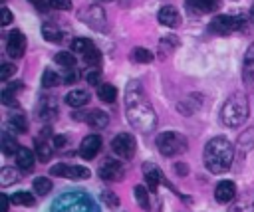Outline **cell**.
<instances>
[{
	"mask_svg": "<svg viewBox=\"0 0 254 212\" xmlns=\"http://www.w3.org/2000/svg\"><path fill=\"white\" fill-rule=\"evenodd\" d=\"M187 6L192 8L196 14H200V12H214V10H218V0H189Z\"/></svg>",
	"mask_w": 254,
	"mask_h": 212,
	"instance_id": "ffe728a7",
	"label": "cell"
},
{
	"mask_svg": "<svg viewBox=\"0 0 254 212\" xmlns=\"http://www.w3.org/2000/svg\"><path fill=\"white\" fill-rule=\"evenodd\" d=\"M135 198H137V204H139L141 208H145V210H149V208H151L149 192L143 188V184H137V186H135Z\"/></svg>",
	"mask_w": 254,
	"mask_h": 212,
	"instance_id": "1f68e13d",
	"label": "cell"
},
{
	"mask_svg": "<svg viewBox=\"0 0 254 212\" xmlns=\"http://www.w3.org/2000/svg\"><path fill=\"white\" fill-rule=\"evenodd\" d=\"M175 172H177L179 176H187V172H189V166H187L185 162H175Z\"/></svg>",
	"mask_w": 254,
	"mask_h": 212,
	"instance_id": "7bdbcfd3",
	"label": "cell"
},
{
	"mask_svg": "<svg viewBox=\"0 0 254 212\" xmlns=\"http://www.w3.org/2000/svg\"><path fill=\"white\" fill-rule=\"evenodd\" d=\"M56 63L58 65H62V67H67V69H71L73 65H75V57L69 53V52H60V53H56Z\"/></svg>",
	"mask_w": 254,
	"mask_h": 212,
	"instance_id": "d6a6232c",
	"label": "cell"
},
{
	"mask_svg": "<svg viewBox=\"0 0 254 212\" xmlns=\"http://www.w3.org/2000/svg\"><path fill=\"white\" fill-rule=\"evenodd\" d=\"M131 59L137 61V63H151L155 57H153V53L147 48H135L131 52Z\"/></svg>",
	"mask_w": 254,
	"mask_h": 212,
	"instance_id": "83f0119b",
	"label": "cell"
},
{
	"mask_svg": "<svg viewBox=\"0 0 254 212\" xmlns=\"http://www.w3.org/2000/svg\"><path fill=\"white\" fill-rule=\"evenodd\" d=\"M28 2H32L38 10H48V6H50V0H28Z\"/></svg>",
	"mask_w": 254,
	"mask_h": 212,
	"instance_id": "f6af8a7d",
	"label": "cell"
},
{
	"mask_svg": "<svg viewBox=\"0 0 254 212\" xmlns=\"http://www.w3.org/2000/svg\"><path fill=\"white\" fill-rule=\"evenodd\" d=\"M36 155L42 162H48L52 159V147L48 145V139H44L42 135L36 139Z\"/></svg>",
	"mask_w": 254,
	"mask_h": 212,
	"instance_id": "7402d4cb",
	"label": "cell"
},
{
	"mask_svg": "<svg viewBox=\"0 0 254 212\" xmlns=\"http://www.w3.org/2000/svg\"><path fill=\"white\" fill-rule=\"evenodd\" d=\"M58 83H62V77H60L56 71L46 69L44 75H42V85H44V87H56Z\"/></svg>",
	"mask_w": 254,
	"mask_h": 212,
	"instance_id": "836d02e7",
	"label": "cell"
},
{
	"mask_svg": "<svg viewBox=\"0 0 254 212\" xmlns=\"http://www.w3.org/2000/svg\"><path fill=\"white\" fill-rule=\"evenodd\" d=\"M8 123H10V127L16 131V133H26L28 131V123H26V117L24 115H10V119H8Z\"/></svg>",
	"mask_w": 254,
	"mask_h": 212,
	"instance_id": "f546056e",
	"label": "cell"
},
{
	"mask_svg": "<svg viewBox=\"0 0 254 212\" xmlns=\"http://www.w3.org/2000/svg\"><path fill=\"white\" fill-rule=\"evenodd\" d=\"M157 149L163 157H175L187 151V139L181 133L175 131H165L157 137Z\"/></svg>",
	"mask_w": 254,
	"mask_h": 212,
	"instance_id": "5b68a950",
	"label": "cell"
},
{
	"mask_svg": "<svg viewBox=\"0 0 254 212\" xmlns=\"http://www.w3.org/2000/svg\"><path fill=\"white\" fill-rule=\"evenodd\" d=\"M250 18H252V22H254V4H252V8H250Z\"/></svg>",
	"mask_w": 254,
	"mask_h": 212,
	"instance_id": "f907efd6",
	"label": "cell"
},
{
	"mask_svg": "<svg viewBox=\"0 0 254 212\" xmlns=\"http://www.w3.org/2000/svg\"><path fill=\"white\" fill-rule=\"evenodd\" d=\"M135 149H137V143L133 139V135L129 133H119L113 141H111V151L119 157V159H133L135 155Z\"/></svg>",
	"mask_w": 254,
	"mask_h": 212,
	"instance_id": "ba28073f",
	"label": "cell"
},
{
	"mask_svg": "<svg viewBox=\"0 0 254 212\" xmlns=\"http://www.w3.org/2000/svg\"><path fill=\"white\" fill-rule=\"evenodd\" d=\"M65 143H67V139H65L64 135H56V137H54V143H52V145H54L56 149H62V147H65Z\"/></svg>",
	"mask_w": 254,
	"mask_h": 212,
	"instance_id": "ee69618b",
	"label": "cell"
},
{
	"mask_svg": "<svg viewBox=\"0 0 254 212\" xmlns=\"http://www.w3.org/2000/svg\"><path fill=\"white\" fill-rule=\"evenodd\" d=\"M101 81V71L95 67V69H91V71H87V83L89 85H97Z\"/></svg>",
	"mask_w": 254,
	"mask_h": 212,
	"instance_id": "ab89813d",
	"label": "cell"
},
{
	"mask_svg": "<svg viewBox=\"0 0 254 212\" xmlns=\"http://www.w3.org/2000/svg\"><path fill=\"white\" fill-rule=\"evenodd\" d=\"M34 190H36V194H40V196L48 194V192L52 190V180H50L48 176H38V178L34 180Z\"/></svg>",
	"mask_w": 254,
	"mask_h": 212,
	"instance_id": "4dcf8cb0",
	"label": "cell"
},
{
	"mask_svg": "<svg viewBox=\"0 0 254 212\" xmlns=\"http://www.w3.org/2000/svg\"><path fill=\"white\" fill-rule=\"evenodd\" d=\"M89 101V93L85 89H73L65 95V103L69 107H83Z\"/></svg>",
	"mask_w": 254,
	"mask_h": 212,
	"instance_id": "d6986e66",
	"label": "cell"
},
{
	"mask_svg": "<svg viewBox=\"0 0 254 212\" xmlns=\"http://www.w3.org/2000/svg\"><path fill=\"white\" fill-rule=\"evenodd\" d=\"M8 200H10V198H8L6 194H0V210H2V212H8Z\"/></svg>",
	"mask_w": 254,
	"mask_h": 212,
	"instance_id": "7dc6e473",
	"label": "cell"
},
{
	"mask_svg": "<svg viewBox=\"0 0 254 212\" xmlns=\"http://www.w3.org/2000/svg\"><path fill=\"white\" fill-rule=\"evenodd\" d=\"M36 162V151H30L26 147H20V151L16 153V164L22 170H30Z\"/></svg>",
	"mask_w": 254,
	"mask_h": 212,
	"instance_id": "2e32d148",
	"label": "cell"
},
{
	"mask_svg": "<svg viewBox=\"0 0 254 212\" xmlns=\"http://www.w3.org/2000/svg\"><path fill=\"white\" fill-rule=\"evenodd\" d=\"M99 149H101V137L99 135H87L81 141V145H79V155L85 160H91V159H95V155L99 153Z\"/></svg>",
	"mask_w": 254,
	"mask_h": 212,
	"instance_id": "7c38bea8",
	"label": "cell"
},
{
	"mask_svg": "<svg viewBox=\"0 0 254 212\" xmlns=\"http://www.w3.org/2000/svg\"><path fill=\"white\" fill-rule=\"evenodd\" d=\"M42 36H44V40L54 42V44H58V42L64 40V32L58 26H54V24H44L42 26Z\"/></svg>",
	"mask_w": 254,
	"mask_h": 212,
	"instance_id": "44dd1931",
	"label": "cell"
},
{
	"mask_svg": "<svg viewBox=\"0 0 254 212\" xmlns=\"http://www.w3.org/2000/svg\"><path fill=\"white\" fill-rule=\"evenodd\" d=\"M83 57V61L85 63H89V65H93V67H97L99 63H101V52L97 50V48H93V50H89L85 55H81Z\"/></svg>",
	"mask_w": 254,
	"mask_h": 212,
	"instance_id": "e575fe53",
	"label": "cell"
},
{
	"mask_svg": "<svg viewBox=\"0 0 254 212\" xmlns=\"http://www.w3.org/2000/svg\"><path fill=\"white\" fill-rule=\"evenodd\" d=\"M75 75H77L75 71H67L65 77H64V83H73L75 81Z\"/></svg>",
	"mask_w": 254,
	"mask_h": 212,
	"instance_id": "c3c4849f",
	"label": "cell"
},
{
	"mask_svg": "<svg viewBox=\"0 0 254 212\" xmlns=\"http://www.w3.org/2000/svg\"><path fill=\"white\" fill-rule=\"evenodd\" d=\"M204 166L206 170H210L212 174H220L226 172L234 160V147L226 137H214L206 143L204 147V155H202Z\"/></svg>",
	"mask_w": 254,
	"mask_h": 212,
	"instance_id": "7a4b0ae2",
	"label": "cell"
},
{
	"mask_svg": "<svg viewBox=\"0 0 254 212\" xmlns=\"http://www.w3.org/2000/svg\"><path fill=\"white\" fill-rule=\"evenodd\" d=\"M52 174L54 176H65V178H71V180H85L89 178V168L85 166H79V164H64V162H58L52 166Z\"/></svg>",
	"mask_w": 254,
	"mask_h": 212,
	"instance_id": "9c48e42d",
	"label": "cell"
},
{
	"mask_svg": "<svg viewBox=\"0 0 254 212\" xmlns=\"http://www.w3.org/2000/svg\"><path fill=\"white\" fill-rule=\"evenodd\" d=\"M14 73H16V65H12V63H2L0 65V79L2 81H8Z\"/></svg>",
	"mask_w": 254,
	"mask_h": 212,
	"instance_id": "74e56055",
	"label": "cell"
},
{
	"mask_svg": "<svg viewBox=\"0 0 254 212\" xmlns=\"http://www.w3.org/2000/svg\"><path fill=\"white\" fill-rule=\"evenodd\" d=\"M228 212H254V190L242 192L230 206Z\"/></svg>",
	"mask_w": 254,
	"mask_h": 212,
	"instance_id": "4fadbf2b",
	"label": "cell"
},
{
	"mask_svg": "<svg viewBox=\"0 0 254 212\" xmlns=\"http://www.w3.org/2000/svg\"><path fill=\"white\" fill-rule=\"evenodd\" d=\"M10 22H12V12H10V8L4 6V8L0 10V24H2V26H8Z\"/></svg>",
	"mask_w": 254,
	"mask_h": 212,
	"instance_id": "b9f144b4",
	"label": "cell"
},
{
	"mask_svg": "<svg viewBox=\"0 0 254 212\" xmlns=\"http://www.w3.org/2000/svg\"><path fill=\"white\" fill-rule=\"evenodd\" d=\"M101 202H105L109 208H117L119 206V196L111 190H103L101 192Z\"/></svg>",
	"mask_w": 254,
	"mask_h": 212,
	"instance_id": "8d00e7d4",
	"label": "cell"
},
{
	"mask_svg": "<svg viewBox=\"0 0 254 212\" xmlns=\"http://www.w3.org/2000/svg\"><path fill=\"white\" fill-rule=\"evenodd\" d=\"M85 123H87L89 127H93V129H105L107 123H109V117H107V113L95 109V111H89V113H87Z\"/></svg>",
	"mask_w": 254,
	"mask_h": 212,
	"instance_id": "ac0fdd59",
	"label": "cell"
},
{
	"mask_svg": "<svg viewBox=\"0 0 254 212\" xmlns=\"http://www.w3.org/2000/svg\"><path fill=\"white\" fill-rule=\"evenodd\" d=\"M77 18H79L81 22H85L89 28L97 30V32H103L105 26H107V18H105L103 8H101V6H95V4H91V6H87L83 12H79Z\"/></svg>",
	"mask_w": 254,
	"mask_h": 212,
	"instance_id": "52a82bcc",
	"label": "cell"
},
{
	"mask_svg": "<svg viewBox=\"0 0 254 212\" xmlns=\"http://www.w3.org/2000/svg\"><path fill=\"white\" fill-rule=\"evenodd\" d=\"M20 180V174L14 170V168H10V166H4L2 170H0V184L2 186H10V184H16Z\"/></svg>",
	"mask_w": 254,
	"mask_h": 212,
	"instance_id": "4316f807",
	"label": "cell"
},
{
	"mask_svg": "<svg viewBox=\"0 0 254 212\" xmlns=\"http://www.w3.org/2000/svg\"><path fill=\"white\" fill-rule=\"evenodd\" d=\"M97 97H99L103 103H113L115 97H117V89H115V85H111V83H103V85H99Z\"/></svg>",
	"mask_w": 254,
	"mask_h": 212,
	"instance_id": "cb8c5ba5",
	"label": "cell"
},
{
	"mask_svg": "<svg viewBox=\"0 0 254 212\" xmlns=\"http://www.w3.org/2000/svg\"><path fill=\"white\" fill-rule=\"evenodd\" d=\"M244 81H246L248 87H254V61L246 63V67H244Z\"/></svg>",
	"mask_w": 254,
	"mask_h": 212,
	"instance_id": "f35d334b",
	"label": "cell"
},
{
	"mask_svg": "<svg viewBox=\"0 0 254 212\" xmlns=\"http://www.w3.org/2000/svg\"><path fill=\"white\" fill-rule=\"evenodd\" d=\"M171 40H173V36H169V38H163V40L159 42V50H161V52H159V55H161V57H165V55H169V52H173V50L177 48V42H173V44H169Z\"/></svg>",
	"mask_w": 254,
	"mask_h": 212,
	"instance_id": "d590c367",
	"label": "cell"
},
{
	"mask_svg": "<svg viewBox=\"0 0 254 212\" xmlns=\"http://www.w3.org/2000/svg\"><path fill=\"white\" fill-rule=\"evenodd\" d=\"M145 180H147V186H149V190H157L159 188V182L163 180V172H161V168L159 166H155V164H145Z\"/></svg>",
	"mask_w": 254,
	"mask_h": 212,
	"instance_id": "e0dca14e",
	"label": "cell"
},
{
	"mask_svg": "<svg viewBox=\"0 0 254 212\" xmlns=\"http://www.w3.org/2000/svg\"><path fill=\"white\" fill-rule=\"evenodd\" d=\"M214 198H216V202H230V200H234L236 198V186H234V182L232 180H220L218 184H216V188H214Z\"/></svg>",
	"mask_w": 254,
	"mask_h": 212,
	"instance_id": "5bb4252c",
	"label": "cell"
},
{
	"mask_svg": "<svg viewBox=\"0 0 254 212\" xmlns=\"http://www.w3.org/2000/svg\"><path fill=\"white\" fill-rule=\"evenodd\" d=\"M244 59H246V63L254 61V44H250V48L246 50V53H244Z\"/></svg>",
	"mask_w": 254,
	"mask_h": 212,
	"instance_id": "bcb514c9",
	"label": "cell"
},
{
	"mask_svg": "<svg viewBox=\"0 0 254 212\" xmlns=\"http://www.w3.org/2000/svg\"><path fill=\"white\" fill-rule=\"evenodd\" d=\"M238 149L240 151L254 149V127H248L246 131L240 133V137H238Z\"/></svg>",
	"mask_w": 254,
	"mask_h": 212,
	"instance_id": "603a6c76",
	"label": "cell"
},
{
	"mask_svg": "<svg viewBox=\"0 0 254 212\" xmlns=\"http://www.w3.org/2000/svg\"><path fill=\"white\" fill-rule=\"evenodd\" d=\"M210 28L212 32L216 34H232V32H238L244 28V18L240 16H226V14H220V16H214L212 22H210Z\"/></svg>",
	"mask_w": 254,
	"mask_h": 212,
	"instance_id": "8992f818",
	"label": "cell"
},
{
	"mask_svg": "<svg viewBox=\"0 0 254 212\" xmlns=\"http://www.w3.org/2000/svg\"><path fill=\"white\" fill-rule=\"evenodd\" d=\"M10 200L14 202V204H20V206H34V196L30 194V192H24V190H20V192H14L12 196H10Z\"/></svg>",
	"mask_w": 254,
	"mask_h": 212,
	"instance_id": "f1b7e54d",
	"label": "cell"
},
{
	"mask_svg": "<svg viewBox=\"0 0 254 212\" xmlns=\"http://www.w3.org/2000/svg\"><path fill=\"white\" fill-rule=\"evenodd\" d=\"M24 52H26V38H24V34L18 32V30L10 32L8 34V42H6V53L10 57L18 59V57L24 55Z\"/></svg>",
	"mask_w": 254,
	"mask_h": 212,
	"instance_id": "8fae6325",
	"label": "cell"
},
{
	"mask_svg": "<svg viewBox=\"0 0 254 212\" xmlns=\"http://www.w3.org/2000/svg\"><path fill=\"white\" fill-rule=\"evenodd\" d=\"M18 151H20V147H18L16 139H14L12 135H4V137H2V153H4L6 157H16Z\"/></svg>",
	"mask_w": 254,
	"mask_h": 212,
	"instance_id": "484cf974",
	"label": "cell"
},
{
	"mask_svg": "<svg viewBox=\"0 0 254 212\" xmlns=\"http://www.w3.org/2000/svg\"><path fill=\"white\" fill-rule=\"evenodd\" d=\"M95 48V44L89 40V38H75L73 42H71V50L73 52H77L79 55H85L89 50H93Z\"/></svg>",
	"mask_w": 254,
	"mask_h": 212,
	"instance_id": "d4e9b609",
	"label": "cell"
},
{
	"mask_svg": "<svg viewBox=\"0 0 254 212\" xmlns=\"http://www.w3.org/2000/svg\"><path fill=\"white\" fill-rule=\"evenodd\" d=\"M157 18H159V22L163 26H169V28H177L181 24V14H179V10L175 6H163L159 10Z\"/></svg>",
	"mask_w": 254,
	"mask_h": 212,
	"instance_id": "9a60e30c",
	"label": "cell"
},
{
	"mask_svg": "<svg viewBox=\"0 0 254 212\" xmlns=\"http://www.w3.org/2000/svg\"><path fill=\"white\" fill-rule=\"evenodd\" d=\"M6 89H10V91L16 95V93H18V89H22V83H20V81H16V83H10Z\"/></svg>",
	"mask_w": 254,
	"mask_h": 212,
	"instance_id": "681fc988",
	"label": "cell"
},
{
	"mask_svg": "<svg viewBox=\"0 0 254 212\" xmlns=\"http://www.w3.org/2000/svg\"><path fill=\"white\" fill-rule=\"evenodd\" d=\"M125 115L129 119V123L141 131V133H149L155 129L157 125V115L155 109L143 89V85L139 81H129L127 89H125Z\"/></svg>",
	"mask_w": 254,
	"mask_h": 212,
	"instance_id": "6da1fadb",
	"label": "cell"
},
{
	"mask_svg": "<svg viewBox=\"0 0 254 212\" xmlns=\"http://www.w3.org/2000/svg\"><path fill=\"white\" fill-rule=\"evenodd\" d=\"M50 6L56 8V10H69L71 0H50Z\"/></svg>",
	"mask_w": 254,
	"mask_h": 212,
	"instance_id": "60d3db41",
	"label": "cell"
},
{
	"mask_svg": "<svg viewBox=\"0 0 254 212\" xmlns=\"http://www.w3.org/2000/svg\"><path fill=\"white\" fill-rule=\"evenodd\" d=\"M52 212H97V208L85 194L67 192L56 198Z\"/></svg>",
	"mask_w": 254,
	"mask_h": 212,
	"instance_id": "277c9868",
	"label": "cell"
},
{
	"mask_svg": "<svg viewBox=\"0 0 254 212\" xmlns=\"http://www.w3.org/2000/svg\"><path fill=\"white\" fill-rule=\"evenodd\" d=\"M123 174H125L123 164H121L119 160H115V159H107V160H103V164L99 166V176H101L103 180H107V182L121 180Z\"/></svg>",
	"mask_w": 254,
	"mask_h": 212,
	"instance_id": "30bf717a",
	"label": "cell"
},
{
	"mask_svg": "<svg viewBox=\"0 0 254 212\" xmlns=\"http://www.w3.org/2000/svg\"><path fill=\"white\" fill-rule=\"evenodd\" d=\"M248 113H250V105H248L246 93L236 91L224 101L222 111H220V119L228 129H236L238 125H242L248 119Z\"/></svg>",
	"mask_w": 254,
	"mask_h": 212,
	"instance_id": "3957f363",
	"label": "cell"
}]
</instances>
